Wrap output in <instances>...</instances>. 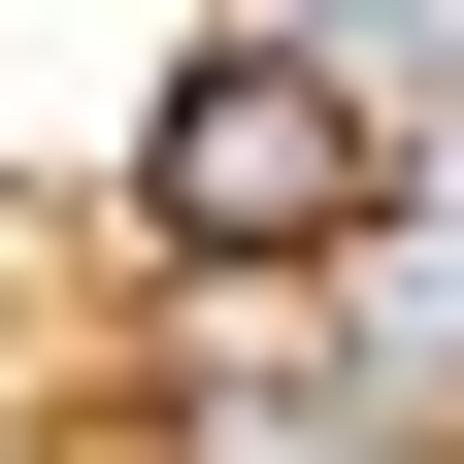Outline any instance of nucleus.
Here are the masks:
<instances>
[{"label":"nucleus","instance_id":"obj_1","mask_svg":"<svg viewBox=\"0 0 464 464\" xmlns=\"http://www.w3.org/2000/svg\"><path fill=\"white\" fill-rule=\"evenodd\" d=\"M365 199H398V133L299 67V34H199V67H166V133H133V232H166V266H332Z\"/></svg>","mask_w":464,"mask_h":464}]
</instances>
